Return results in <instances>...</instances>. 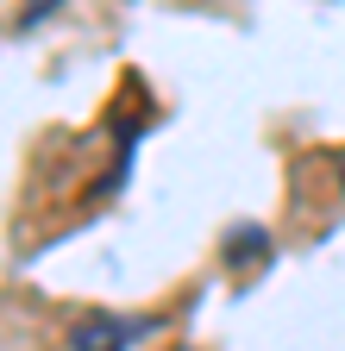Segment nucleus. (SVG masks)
Masks as SVG:
<instances>
[{
	"mask_svg": "<svg viewBox=\"0 0 345 351\" xmlns=\"http://www.w3.org/2000/svg\"><path fill=\"white\" fill-rule=\"evenodd\" d=\"M157 326H163L157 314H88V320H75L69 345H82V351H107V345H139V339H151Z\"/></svg>",
	"mask_w": 345,
	"mask_h": 351,
	"instance_id": "nucleus-1",
	"label": "nucleus"
},
{
	"mask_svg": "<svg viewBox=\"0 0 345 351\" xmlns=\"http://www.w3.org/2000/svg\"><path fill=\"white\" fill-rule=\"evenodd\" d=\"M57 7H63V0H25V13H19V32H25V25H45Z\"/></svg>",
	"mask_w": 345,
	"mask_h": 351,
	"instance_id": "nucleus-2",
	"label": "nucleus"
}]
</instances>
